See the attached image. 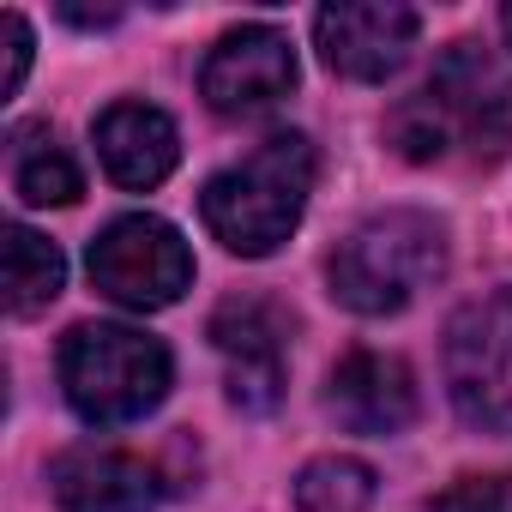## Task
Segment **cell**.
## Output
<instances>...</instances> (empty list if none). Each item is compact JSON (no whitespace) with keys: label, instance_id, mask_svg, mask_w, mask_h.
<instances>
[{"label":"cell","instance_id":"1","mask_svg":"<svg viewBox=\"0 0 512 512\" xmlns=\"http://www.w3.org/2000/svg\"><path fill=\"white\" fill-rule=\"evenodd\" d=\"M392 145L416 163H434L452 145L494 163L512 145V91L500 61L482 43H452L434 79L392 115Z\"/></svg>","mask_w":512,"mask_h":512},{"label":"cell","instance_id":"2","mask_svg":"<svg viewBox=\"0 0 512 512\" xmlns=\"http://www.w3.org/2000/svg\"><path fill=\"white\" fill-rule=\"evenodd\" d=\"M308 193H314V145L302 133H278L235 169H223L217 181H205L199 211H205V229L229 253L266 260L296 235Z\"/></svg>","mask_w":512,"mask_h":512},{"label":"cell","instance_id":"3","mask_svg":"<svg viewBox=\"0 0 512 512\" xmlns=\"http://www.w3.org/2000/svg\"><path fill=\"white\" fill-rule=\"evenodd\" d=\"M440 266H446V235L434 217L380 211L338 241L326 278L350 314H398L404 302H416V290L440 278Z\"/></svg>","mask_w":512,"mask_h":512},{"label":"cell","instance_id":"4","mask_svg":"<svg viewBox=\"0 0 512 512\" xmlns=\"http://www.w3.org/2000/svg\"><path fill=\"white\" fill-rule=\"evenodd\" d=\"M61 386L67 404L97 428L139 422L169 392V350L133 326H73L61 344Z\"/></svg>","mask_w":512,"mask_h":512},{"label":"cell","instance_id":"5","mask_svg":"<svg viewBox=\"0 0 512 512\" xmlns=\"http://www.w3.org/2000/svg\"><path fill=\"white\" fill-rule=\"evenodd\" d=\"M446 386L464 422L512 434V284L458 308L446 326Z\"/></svg>","mask_w":512,"mask_h":512},{"label":"cell","instance_id":"6","mask_svg":"<svg viewBox=\"0 0 512 512\" xmlns=\"http://www.w3.org/2000/svg\"><path fill=\"white\" fill-rule=\"evenodd\" d=\"M91 284L121 308L157 314L181 302V290L193 284V253L181 229L163 217H115L91 241Z\"/></svg>","mask_w":512,"mask_h":512},{"label":"cell","instance_id":"7","mask_svg":"<svg viewBox=\"0 0 512 512\" xmlns=\"http://www.w3.org/2000/svg\"><path fill=\"white\" fill-rule=\"evenodd\" d=\"M199 91L217 115L247 121V115H266L296 91V49L278 25H241L229 31L205 67H199Z\"/></svg>","mask_w":512,"mask_h":512},{"label":"cell","instance_id":"8","mask_svg":"<svg viewBox=\"0 0 512 512\" xmlns=\"http://www.w3.org/2000/svg\"><path fill=\"white\" fill-rule=\"evenodd\" d=\"M416 31H422V19L410 7H398V0H350V7H326L314 19L326 67L344 79H362V85L398 73L404 55L416 49Z\"/></svg>","mask_w":512,"mask_h":512},{"label":"cell","instance_id":"9","mask_svg":"<svg viewBox=\"0 0 512 512\" xmlns=\"http://www.w3.org/2000/svg\"><path fill=\"white\" fill-rule=\"evenodd\" d=\"M211 344L241 410H272L284 398V320L266 302H223L211 314Z\"/></svg>","mask_w":512,"mask_h":512},{"label":"cell","instance_id":"10","mask_svg":"<svg viewBox=\"0 0 512 512\" xmlns=\"http://www.w3.org/2000/svg\"><path fill=\"white\" fill-rule=\"evenodd\" d=\"M326 410L350 434H398L416 416V380H410V368L398 356L350 350L326 380Z\"/></svg>","mask_w":512,"mask_h":512},{"label":"cell","instance_id":"11","mask_svg":"<svg viewBox=\"0 0 512 512\" xmlns=\"http://www.w3.org/2000/svg\"><path fill=\"white\" fill-rule=\"evenodd\" d=\"M49 482H55L61 512H151L157 506V470L109 446H79L55 458Z\"/></svg>","mask_w":512,"mask_h":512},{"label":"cell","instance_id":"12","mask_svg":"<svg viewBox=\"0 0 512 512\" xmlns=\"http://www.w3.org/2000/svg\"><path fill=\"white\" fill-rule=\"evenodd\" d=\"M97 157H103V169H109L115 187L145 193V187H157L175 169L181 139H175V121L163 109H151V103H115V109L97 115Z\"/></svg>","mask_w":512,"mask_h":512},{"label":"cell","instance_id":"13","mask_svg":"<svg viewBox=\"0 0 512 512\" xmlns=\"http://www.w3.org/2000/svg\"><path fill=\"white\" fill-rule=\"evenodd\" d=\"M13 193L25 205H73L85 193L79 163L49 127H19L13 133Z\"/></svg>","mask_w":512,"mask_h":512},{"label":"cell","instance_id":"14","mask_svg":"<svg viewBox=\"0 0 512 512\" xmlns=\"http://www.w3.org/2000/svg\"><path fill=\"white\" fill-rule=\"evenodd\" d=\"M61 284H67L61 247L43 241L37 229L13 223V229H7V308H13L19 320H31V314H43V308L61 296Z\"/></svg>","mask_w":512,"mask_h":512},{"label":"cell","instance_id":"15","mask_svg":"<svg viewBox=\"0 0 512 512\" xmlns=\"http://www.w3.org/2000/svg\"><path fill=\"white\" fill-rule=\"evenodd\" d=\"M302 512H368L374 506V470L362 458H314L296 476Z\"/></svg>","mask_w":512,"mask_h":512},{"label":"cell","instance_id":"16","mask_svg":"<svg viewBox=\"0 0 512 512\" xmlns=\"http://www.w3.org/2000/svg\"><path fill=\"white\" fill-rule=\"evenodd\" d=\"M428 512H512V476H458L428 500Z\"/></svg>","mask_w":512,"mask_h":512},{"label":"cell","instance_id":"17","mask_svg":"<svg viewBox=\"0 0 512 512\" xmlns=\"http://www.w3.org/2000/svg\"><path fill=\"white\" fill-rule=\"evenodd\" d=\"M7 61H13L7 91H19V85H25V67H31V25H25L19 13H7Z\"/></svg>","mask_w":512,"mask_h":512},{"label":"cell","instance_id":"18","mask_svg":"<svg viewBox=\"0 0 512 512\" xmlns=\"http://www.w3.org/2000/svg\"><path fill=\"white\" fill-rule=\"evenodd\" d=\"M500 31H506V37H512V7H506V13H500Z\"/></svg>","mask_w":512,"mask_h":512}]
</instances>
